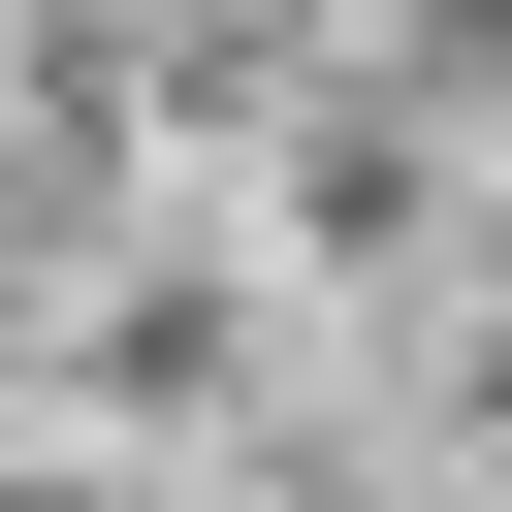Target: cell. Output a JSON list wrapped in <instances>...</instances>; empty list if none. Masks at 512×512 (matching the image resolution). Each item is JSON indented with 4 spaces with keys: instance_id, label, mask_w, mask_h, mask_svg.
Listing matches in <instances>:
<instances>
[]
</instances>
